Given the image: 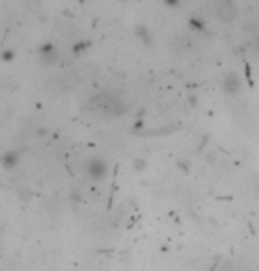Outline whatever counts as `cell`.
Wrapping results in <instances>:
<instances>
[{"label": "cell", "mask_w": 259, "mask_h": 271, "mask_svg": "<svg viewBox=\"0 0 259 271\" xmlns=\"http://www.w3.org/2000/svg\"><path fill=\"white\" fill-rule=\"evenodd\" d=\"M89 110L100 115H107V117H116V115L123 114L126 108H124L123 101L114 94H100L89 101Z\"/></svg>", "instance_id": "6da1fadb"}, {"label": "cell", "mask_w": 259, "mask_h": 271, "mask_svg": "<svg viewBox=\"0 0 259 271\" xmlns=\"http://www.w3.org/2000/svg\"><path fill=\"white\" fill-rule=\"evenodd\" d=\"M85 174L92 181H102L109 174V165H107L102 158H91V160L85 163Z\"/></svg>", "instance_id": "7a4b0ae2"}, {"label": "cell", "mask_w": 259, "mask_h": 271, "mask_svg": "<svg viewBox=\"0 0 259 271\" xmlns=\"http://www.w3.org/2000/svg\"><path fill=\"white\" fill-rule=\"evenodd\" d=\"M240 87H242V82H240V77L236 73H229L224 78V90L228 94H236Z\"/></svg>", "instance_id": "3957f363"}, {"label": "cell", "mask_w": 259, "mask_h": 271, "mask_svg": "<svg viewBox=\"0 0 259 271\" xmlns=\"http://www.w3.org/2000/svg\"><path fill=\"white\" fill-rule=\"evenodd\" d=\"M218 14L222 16V20H233L235 18V6H233L231 0H224V2L218 6Z\"/></svg>", "instance_id": "277c9868"}, {"label": "cell", "mask_w": 259, "mask_h": 271, "mask_svg": "<svg viewBox=\"0 0 259 271\" xmlns=\"http://www.w3.org/2000/svg\"><path fill=\"white\" fill-rule=\"evenodd\" d=\"M16 161H18V156H16V153H13V151H7L6 154L0 156V163H2V167L7 168V171L16 167Z\"/></svg>", "instance_id": "5b68a950"}, {"label": "cell", "mask_w": 259, "mask_h": 271, "mask_svg": "<svg viewBox=\"0 0 259 271\" xmlns=\"http://www.w3.org/2000/svg\"><path fill=\"white\" fill-rule=\"evenodd\" d=\"M218 271H231V269H229V268H220Z\"/></svg>", "instance_id": "8992f818"}, {"label": "cell", "mask_w": 259, "mask_h": 271, "mask_svg": "<svg viewBox=\"0 0 259 271\" xmlns=\"http://www.w3.org/2000/svg\"><path fill=\"white\" fill-rule=\"evenodd\" d=\"M257 48H259V39H257Z\"/></svg>", "instance_id": "52a82bcc"}]
</instances>
